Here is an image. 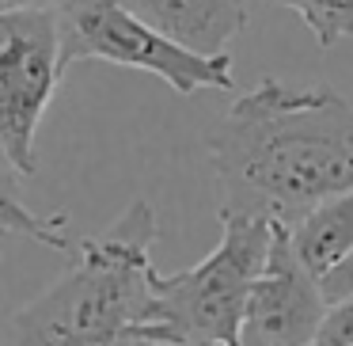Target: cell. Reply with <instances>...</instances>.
Returning a JSON list of instances; mask_svg holds the SVG:
<instances>
[{"instance_id": "3957f363", "label": "cell", "mask_w": 353, "mask_h": 346, "mask_svg": "<svg viewBox=\"0 0 353 346\" xmlns=\"http://www.w3.org/2000/svg\"><path fill=\"white\" fill-rule=\"evenodd\" d=\"M274 240V221L221 206V244L183 274H156L148 346H243L247 300Z\"/></svg>"}, {"instance_id": "8992f818", "label": "cell", "mask_w": 353, "mask_h": 346, "mask_svg": "<svg viewBox=\"0 0 353 346\" xmlns=\"http://www.w3.org/2000/svg\"><path fill=\"white\" fill-rule=\"evenodd\" d=\"M327 308L319 278L292 251L289 224L274 221L266 267L247 300L243 346H315Z\"/></svg>"}, {"instance_id": "ba28073f", "label": "cell", "mask_w": 353, "mask_h": 346, "mask_svg": "<svg viewBox=\"0 0 353 346\" xmlns=\"http://www.w3.org/2000/svg\"><path fill=\"white\" fill-rule=\"evenodd\" d=\"M292 251L315 278H327L338 262L353 255V194L330 198L289 221Z\"/></svg>"}, {"instance_id": "5b68a950", "label": "cell", "mask_w": 353, "mask_h": 346, "mask_svg": "<svg viewBox=\"0 0 353 346\" xmlns=\"http://www.w3.org/2000/svg\"><path fill=\"white\" fill-rule=\"evenodd\" d=\"M61 35L46 8L0 12V145L34 175V133L61 84Z\"/></svg>"}, {"instance_id": "52a82bcc", "label": "cell", "mask_w": 353, "mask_h": 346, "mask_svg": "<svg viewBox=\"0 0 353 346\" xmlns=\"http://www.w3.org/2000/svg\"><path fill=\"white\" fill-rule=\"evenodd\" d=\"M163 39L201 57L228 54V42L247 27V0H122Z\"/></svg>"}, {"instance_id": "277c9868", "label": "cell", "mask_w": 353, "mask_h": 346, "mask_svg": "<svg viewBox=\"0 0 353 346\" xmlns=\"http://www.w3.org/2000/svg\"><path fill=\"white\" fill-rule=\"evenodd\" d=\"M50 12L61 35V69H72L77 61H110L152 73L179 95H190L198 88H232L228 54H190L133 16L122 0H57Z\"/></svg>"}, {"instance_id": "5bb4252c", "label": "cell", "mask_w": 353, "mask_h": 346, "mask_svg": "<svg viewBox=\"0 0 353 346\" xmlns=\"http://www.w3.org/2000/svg\"><path fill=\"white\" fill-rule=\"evenodd\" d=\"M133 346H148V343H133Z\"/></svg>"}, {"instance_id": "30bf717a", "label": "cell", "mask_w": 353, "mask_h": 346, "mask_svg": "<svg viewBox=\"0 0 353 346\" xmlns=\"http://www.w3.org/2000/svg\"><path fill=\"white\" fill-rule=\"evenodd\" d=\"M277 4L296 12L323 50L353 35V0H277Z\"/></svg>"}, {"instance_id": "7a4b0ae2", "label": "cell", "mask_w": 353, "mask_h": 346, "mask_svg": "<svg viewBox=\"0 0 353 346\" xmlns=\"http://www.w3.org/2000/svg\"><path fill=\"white\" fill-rule=\"evenodd\" d=\"M156 213L133 202L103 236L77 244L61 282L8 320V346H133L145 343L156 300Z\"/></svg>"}, {"instance_id": "7c38bea8", "label": "cell", "mask_w": 353, "mask_h": 346, "mask_svg": "<svg viewBox=\"0 0 353 346\" xmlns=\"http://www.w3.org/2000/svg\"><path fill=\"white\" fill-rule=\"evenodd\" d=\"M319 285H323V297H327V305L353 297V255H350L345 262H338V267L330 270L327 278H319Z\"/></svg>"}, {"instance_id": "9c48e42d", "label": "cell", "mask_w": 353, "mask_h": 346, "mask_svg": "<svg viewBox=\"0 0 353 346\" xmlns=\"http://www.w3.org/2000/svg\"><path fill=\"white\" fill-rule=\"evenodd\" d=\"M19 164L8 156V148L0 145V232L12 236H27L39 244L54 247V251H72V240L65 236V217H42L19 194Z\"/></svg>"}, {"instance_id": "6da1fadb", "label": "cell", "mask_w": 353, "mask_h": 346, "mask_svg": "<svg viewBox=\"0 0 353 346\" xmlns=\"http://www.w3.org/2000/svg\"><path fill=\"white\" fill-rule=\"evenodd\" d=\"M224 209L296 221L353 194V103L334 88L262 77L209 133Z\"/></svg>"}, {"instance_id": "8fae6325", "label": "cell", "mask_w": 353, "mask_h": 346, "mask_svg": "<svg viewBox=\"0 0 353 346\" xmlns=\"http://www.w3.org/2000/svg\"><path fill=\"white\" fill-rule=\"evenodd\" d=\"M319 343L323 346H353V297L334 300V305L327 308Z\"/></svg>"}, {"instance_id": "4fadbf2b", "label": "cell", "mask_w": 353, "mask_h": 346, "mask_svg": "<svg viewBox=\"0 0 353 346\" xmlns=\"http://www.w3.org/2000/svg\"><path fill=\"white\" fill-rule=\"evenodd\" d=\"M57 0H0V12H31V8H54Z\"/></svg>"}, {"instance_id": "9a60e30c", "label": "cell", "mask_w": 353, "mask_h": 346, "mask_svg": "<svg viewBox=\"0 0 353 346\" xmlns=\"http://www.w3.org/2000/svg\"><path fill=\"white\" fill-rule=\"evenodd\" d=\"M315 346H323V343H315Z\"/></svg>"}]
</instances>
